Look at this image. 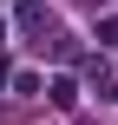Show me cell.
<instances>
[{
	"mask_svg": "<svg viewBox=\"0 0 118 125\" xmlns=\"http://www.w3.org/2000/svg\"><path fill=\"white\" fill-rule=\"evenodd\" d=\"M46 92H53V105H59V112H72V105H79V86H72V79H53Z\"/></svg>",
	"mask_w": 118,
	"mask_h": 125,
	"instance_id": "obj_1",
	"label": "cell"
},
{
	"mask_svg": "<svg viewBox=\"0 0 118 125\" xmlns=\"http://www.w3.org/2000/svg\"><path fill=\"white\" fill-rule=\"evenodd\" d=\"M46 20H53V13H46V7H39V0H26V7H20V26H26V33H39V26H46Z\"/></svg>",
	"mask_w": 118,
	"mask_h": 125,
	"instance_id": "obj_2",
	"label": "cell"
},
{
	"mask_svg": "<svg viewBox=\"0 0 118 125\" xmlns=\"http://www.w3.org/2000/svg\"><path fill=\"white\" fill-rule=\"evenodd\" d=\"M13 92H20V99H33V92H39V73H33V66H26V73H13Z\"/></svg>",
	"mask_w": 118,
	"mask_h": 125,
	"instance_id": "obj_3",
	"label": "cell"
},
{
	"mask_svg": "<svg viewBox=\"0 0 118 125\" xmlns=\"http://www.w3.org/2000/svg\"><path fill=\"white\" fill-rule=\"evenodd\" d=\"M99 40H105V46L118 53V13H112V20H99Z\"/></svg>",
	"mask_w": 118,
	"mask_h": 125,
	"instance_id": "obj_4",
	"label": "cell"
},
{
	"mask_svg": "<svg viewBox=\"0 0 118 125\" xmlns=\"http://www.w3.org/2000/svg\"><path fill=\"white\" fill-rule=\"evenodd\" d=\"M0 46H7V20H0Z\"/></svg>",
	"mask_w": 118,
	"mask_h": 125,
	"instance_id": "obj_5",
	"label": "cell"
},
{
	"mask_svg": "<svg viewBox=\"0 0 118 125\" xmlns=\"http://www.w3.org/2000/svg\"><path fill=\"white\" fill-rule=\"evenodd\" d=\"M112 99H118V86H112Z\"/></svg>",
	"mask_w": 118,
	"mask_h": 125,
	"instance_id": "obj_6",
	"label": "cell"
}]
</instances>
